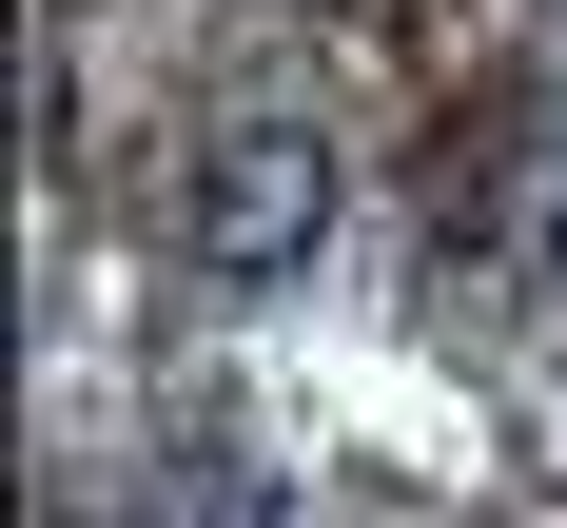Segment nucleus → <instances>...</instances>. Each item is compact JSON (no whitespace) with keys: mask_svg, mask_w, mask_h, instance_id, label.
Wrapping results in <instances>:
<instances>
[{"mask_svg":"<svg viewBox=\"0 0 567 528\" xmlns=\"http://www.w3.org/2000/svg\"><path fill=\"white\" fill-rule=\"evenodd\" d=\"M313 235H333V137L313 117H216L196 176H176V255L275 293V275H313Z\"/></svg>","mask_w":567,"mask_h":528,"instance_id":"obj_1","label":"nucleus"}]
</instances>
